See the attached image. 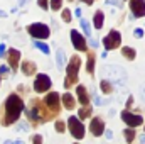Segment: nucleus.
Instances as JSON below:
<instances>
[{"mask_svg":"<svg viewBox=\"0 0 145 144\" xmlns=\"http://www.w3.org/2000/svg\"><path fill=\"white\" fill-rule=\"evenodd\" d=\"M22 110H24V102H22V98H20L19 95H15V93L8 95V98L5 100V108H3V114H2L0 124H2V126H10V124H14V122L20 117Z\"/></svg>","mask_w":145,"mask_h":144,"instance_id":"1","label":"nucleus"},{"mask_svg":"<svg viewBox=\"0 0 145 144\" xmlns=\"http://www.w3.org/2000/svg\"><path fill=\"white\" fill-rule=\"evenodd\" d=\"M101 76L108 78L110 81H113V85H118V87H123L127 83V71L120 66H115V65L105 66L101 70Z\"/></svg>","mask_w":145,"mask_h":144,"instance_id":"2","label":"nucleus"},{"mask_svg":"<svg viewBox=\"0 0 145 144\" xmlns=\"http://www.w3.org/2000/svg\"><path fill=\"white\" fill-rule=\"evenodd\" d=\"M81 66V58L79 56H72L69 65H68V71H66V81H64V88H71L72 85L78 81V71Z\"/></svg>","mask_w":145,"mask_h":144,"instance_id":"3","label":"nucleus"},{"mask_svg":"<svg viewBox=\"0 0 145 144\" xmlns=\"http://www.w3.org/2000/svg\"><path fill=\"white\" fill-rule=\"evenodd\" d=\"M59 102H63V98H59V95H57L56 92L47 93L46 98H44V105H46L47 110L52 114V117H56V115L61 112V104H59Z\"/></svg>","mask_w":145,"mask_h":144,"instance_id":"4","label":"nucleus"},{"mask_svg":"<svg viewBox=\"0 0 145 144\" xmlns=\"http://www.w3.org/2000/svg\"><path fill=\"white\" fill-rule=\"evenodd\" d=\"M27 32L34 37V39H47L49 34H51V29H49L46 24H39V22H36V24L27 26Z\"/></svg>","mask_w":145,"mask_h":144,"instance_id":"5","label":"nucleus"},{"mask_svg":"<svg viewBox=\"0 0 145 144\" xmlns=\"http://www.w3.org/2000/svg\"><path fill=\"white\" fill-rule=\"evenodd\" d=\"M68 126H69V132L74 139H83L84 137V127L79 120V117H69L68 119Z\"/></svg>","mask_w":145,"mask_h":144,"instance_id":"6","label":"nucleus"},{"mask_svg":"<svg viewBox=\"0 0 145 144\" xmlns=\"http://www.w3.org/2000/svg\"><path fill=\"white\" fill-rule=\"evenodd\" d=\"M27 117L32 122V126H37L42 122V112H40V102L39 100L31 102V107L27 108Z\"/></svg>","mask_w":145,"mask_h":144,"instance_id":"7","label":"nucleus"},{"mask_svg":"<svg viewBox=\"0 0 145 144\" xmlns=\"http://www.w3.org/2000/svg\"><path fill=\"white\" fill-rule=\"evenodd\" d=\"M121 44V36L118 31H110L108 36L103 39V46L106 51H111V49H116L118 46Z\"/></svg>","mask_w":145,"mask_h":144,"instance_id":"8","label":"nucleus"},{"mask_svg":"<svg viewBox=\"0 0 145 144\" xmlns=\"http://www.w3.org/2000/svg\"><path fill=\"white\" fill-rule=\"evenodd\" d=\"M51 78L46 75V73H40V75H37L36 81H34V90H36L37 93H44L46 90H49L51 88Z\"/></svg>","mask_w":145,"mask_h":144,"instance_id":"9","label":"nucleus"},{"mask_svg":"<svg viewBox=\"0 0 145 144\" xmlns=\"http://www.w3.org/2000/svg\"><path fill=\"white\" fill-rule=\"evenodd\" d=\"M121 120H123L127 126H132V127H137V126H140V124L144 122V119H142L140 115H135V114H132V112H128V110H123V112H121Z\"/></svg>","mask_w":145,"mask_h":144,"instance_id":"10","label":"nucleus"},{"mask_svg":"<svg viewBox=\"0 0 145 144\" xmlns=\"http://www.w3.org/2000/svg\"><path fill=\"white\" fill-rule=\"evenodd\" d=\"M130 10L133 17H145V0H130Z\"/></svg>","mask_w":145,"mask_h":144,"instance_id":"11","label":"nucleus"},{"mask_svg":"<svg viewBox=\"0 0 145 144\" xmlns=\"http://www.w3.org/2000/svg\"><path fill=\"white\" fill-rule=\"evenodd\" d=\"M7 61L14 71L19 70V61H20V51L19 49H8L7 51Z\"/></svg>","mask_w":145,"mask_h":144,"instance_id":"12","label":"nucleus"},{"mask_svg":"<svg viewBox=\"0 0 145 144\" xmlns=\"http://www.w3.org/2000/svg\"><path fill=\"white\" fill-rule=\"evenodd\" d=\"M89 131H91V134L93 136H101L106 129H105V122L100 119V117H95V119H91V124H89Z\"/></svg>","mask_w":145,"mask_h":144,"instance_id":"13","label":"nucleus"},{"mask_svg":"<svg viewBox=\"0 0 145 144\" xmlns=\"http://www.w3.org/2000/svg\"><path fill=\"white\" fill-rule=\"evenodd\" d=\"M71 41H72V46H74L78 51H86V49H88L84 37L81 36L78 31H71Z\"/></svg>","mask_w":145,"mask_h":144,"instance_id":"14","label":"nucleus"},{"mask_svg":"<svg viewBox=\"0 0 145 144\" xmlns=\"http://www.w3.org/2000/svg\"><path fill=\"white\" fill-rule=\"evenodd\" d=\"M76 93H78L79 104H83V105H89V95H88V92H86V88H84L83 85H79V87L76 88Z\"/></svg>","mask_w":145,"mask_h":144,"instance_id":"15","label":"nucleus"},{"mask_svg":"<svg viewBox=\"0 0 145 144\" xmlns=\"http://www.w3.org/2000/svg\"><path fill=\"white\" fill-rule=\"evenodd\" d=\"M36 70H37V66L32 61H24V63H22V73H24V75L32 76V75H36Z\"/></svg>","mask_w":145,"mask_h":144,"instance_id":"16","label":"nucleus"},{"mask_svg":"<svg viewBox=\"0 0 145 144\" xmlns=\"http://www.w3.org/2000/svg\"><path fill=\"white\" fill-rule=\"evenodd\" d=\"M63 104H64V108H68V110H72V108L76 107V100L72 98V95L71 93H64L63 97Z\"/></svg>","mask_w":145,"mask_h":144,"instance_id":"17","label":"nucleus"},{"mask_svg":"<svg viewBox=\"0 0 145 144\" xmlns=\"http://www.w3.org/2000/svg\"><path fill=\"white\" fill-rule=\"evenodd\" d=\"M100 88H101V92L103 93H111L113 92V81H110L108 78H103L101 80V83H100Z\"/></svg>","mask_w":145,"mask_h":144,"instance_id":"18","label":"nucleus"},{"mask_svg":"<svg viewBox=\"0 0 145 144\" xmlns=\"http://www.w3.org/2000/svg\"><path fill=\"white\" fill-rule=\"evenodd\" d=\"M86 71L89 73V75H93V73H95V53H93V51H89V53H88V63H86Z\"/></svg>","mask_w":145,"mask_h":144,"instance_id":"19","label":"nucleus"},{"mask_svg":"<svg viewBox=\"0 0 145 144\" xmlns=\"http://www.w3.org/2000/svg\"><path fill=\"white\" fill-rule=\"evenodd\" d=\"M56 61H57V68L59 70L66 65V56H64V51L63 49H57L56 51Z\"/></svg>","mask_w":145,"mask_h":144,"instance_id":"20","label":"nucleus"},{"mask_svg":"<svg viewBox=\"0 0 145 144\" xmlns=\"http://www.w3.org/2000/svg\"><path fill=\"white\" fill-rule=\"evenodd\" d=\"M91 112H93L91 105H83V108L78 112V117H79V119H88V117L91 115Z\"/></svg>","mask_w":145,"mask_h":144,"instance_id":"21","label":"nucleus"},{"mask_svg":"<svg viewBox=\"0 0 145 144\" xmlns=\"http://www.w3.org/2000/svg\"><path fill=\"white\" fill-rule=\"evenodd\" d=\"M103 20H105L103 12H101V10H100V12H96V14H95V27H96L98 31L103 27Z\"/></svg>","mask_w":145,"mask_h":144,"instance_id":"22","label":"nucleus"},{"mask_svg":"<svg viewBox=\"0 0 145 144\" xmlns=\"http://www.w3.org/2000/svg\"><path fill=\"white\" fill-rule=\"evenodd\" d=\"M121 54H123V58H127V59H135V49L133 48H128V46H125L123 49H121Z\"/></svg>","mask_w":145,"mask_h":144,"instance_id":"23","label":"nucleus"},{"mask_svg":"<svg viewBox=\"0 0 145 144\" xmlns=\"http://www.w3.org/2000/svg\"><path fill=\"white\" fill-rule=\"evenodd\" d=\"M123 136H125L127 143H132V141L135 139V131H133V127L130 126L128 129H125V131H123Z\"/></svg>","mask_w":145,"mask_h":144,"instance_id":"24","label":"nucleus"},{"mask_svg":"<svg viewBox=\"0 0 145 144\" xmlns=\"http://www.w3.org/2000/svg\"><path fill=\"white\" fill-rule=\"evenodd\" d=\"M79 22H81V27H83V31H84L86 37H89L91 36V26H89V22H88L86 19H81Z\"/></svg>","mask_w":145,"mask_h":144,"instance_id":"25","label":"nucleus"},{"mask_svg":"<svg viewBox=\"0 0 145 144\" xmlns=\"http://www.w3.org/2000/svg\"><path fill=\"white\" fill-rule=\"evenodd\" d=\"M34 46H36V48H39V49H40L42 53H46V54H49V53H51V49H49V46H47V44H44V42H40L39 39H37L36 42H34Z\"/></svg>","mask_w":145,"mask_h":144,"instance_id":"26","label":"nucleus"},{"mask_svg":"<svg viewBox=\"0 0 145 144\" xmlns=\"http://www.w3.org/2000/svg\"><path fill=\"white\" fill-rule=\"evenodd\" d=\"M63 7V0H51V9L52 10H59Z\"/></svg>","mask_w":145,"mask_h":144,"instance_id":"27","label":"nucleus"},{"mask_svg":"<svg viewBox=\"0 0 145 144\" xmlns=\"http://www.w3.org/2000/svg\"><path fill=\"white\" fill-rule=\"evenodd\" d=\"M61 17H63V20H64V22H71V12H69L68 9H64V10H63Z\"/></svg>","mask_w":145,"mask_h":144,"instance_id":"28","label":"nucleus"},{"mask_svg":"<svg viewBox=\"0 0 145 144\" xmlns=\"http://www.w3.org/2000/svg\"><path fill=\"white\" fill-rule=\"evenodd\" d=\"M56 131H57V132H64V122L56 120Z\"/></svg>","mask_w":145,"mask_h":144,"instance_id":"29","label":"nucleus"},{"mask_svg":"<svg viewBox=\"0 0 145 144\" xmlns=\"http://www.w3.org/2000/svg\"><path fill=\"white\" fill-rule=\"evenodd\" d=\"M108 5H115V7H120V0H106Z\"/></svg>","mask_w":145,"mask_h":144,"instance_id":"30","label":"nucleus"},{"mask_svg":"<svg viewBox=\"0 0 145 144\" xmlns=\"http://www.w3.org/2000/svg\"><path fill=\"white\" fill-rule=\"evenodd\" d=\"M0 73H2V75H5V76H7V75H8V68H7V66H5V65H2V66H0Z\"/></svg>","mask_w":145,"mask_h":144,"instance_id":"31","label":"nucleus"},{"mask_svg":"<svg viewBox=\"0 0 145 144\" xmlns=\"http://www.w3.org/2000/svg\"><path fill=\"white\" fill-rule=\"evenodd\" d=\"M19 129H20L22 132H25V131H27V126H25V124H22V122H19V126H17V131H19Z\"/></svg>","mask_w":145,"mask_h":144,"instance_id":"32","label":"nucleus"},{"mask_svg":"<svg viewBox=\"0 0 145 144\" xmlns=\"http://www.w3.org/2000/svg\"><path fill=\"white\" fill-rule=\"evenodd\" d=\"M37 3H39V7H42V9H47V0H37Z\"/></svg>","mask_w":145,"mask_h":144,"instance_id":"33","label":"nucleus"},{"mask_svg":"<svg viewBox=\"0 0 145 144\" xmlns=\"http://www.w3.org/2000/svg\"><path fill=\"white\" fill-rule=\"evenodd\" d=\"M95 102H96L98 105H103V104H105V100H103V98H100L98 95H95Z\"/></svg>","mask_w":145,"mask_h":144,"instance_id":"34","label":"nucleus"},{"mask_svg":"<svg viewBox=\"0 0 145 144\" xmlns=\"http://www.w3.org/2000/svg\"><path fill=\"white\" fill-rule=\"evenodd\" d=\"M133 34H135V37H142V36H144V31H142V29H135V32H133Z\"/></svg>","mask_w":145,"mask_h":144,"instance_id":"35","label":"nucleus"},{"mask_svg":"<svg viewBox=\"0 0 145 144\" xmlns=\"http://www.w3.org/2000/svg\"><path fill=\"white\" fill-rule=\"evenodd\" d=\"M5 49H7V48H5V44L2 42V44H0V58L3 56V53H5Z\"/></svg>","mask_w":145,"mask_h":144,"instance_id":"36","label":"nucleus"},{"mask_svg":"<svg viewBox=\"0 0 145 144\" xmlns=\"http://www.w3.org/2000/svg\"><path fill=\"white\" fill-rule=\"evenodd\" d=\"M133 105V97H128V102H127V108H130Z\"/></svg>","mask_w":145,"mask_h":144,"instance_id":"37","label":"nucleus"},{"mask_svg":"<svg viewBox=\"0 0 145 144\" xmlns=\"http://www.w3.org/2000/svg\"><path fill=\"white\" fill-rule=\"evenodd\" d=\"M32 141H34V143H42V137H40V136H34Z\"/></svg>","mask_w":145,"mask_h":144,"instance_id":"38","label":"nucleus"},{"mask_svg":"<svg viewBox=\"0 0 145 144\" xmlns=\"http://www.w3.org/2000/svg\"><path fill=\"white\" fill-rule=\"evenodd\" d=\"M105 136H106L108 139H111V137H113V134H111V131H106V132H105Z\"/></svg>","mask_w":145,"mask_h":144,"instance_id":"39","label":"nucleus"},{"mask_svg":"<svg viewBox=\"0 0 145 144\" xmlns=\"http://www.w3.org/2000/svg\"><path fill=\"white\" fill-rule=\"evenodd\" d=\"M27 3V0H19V7H24Z\"/></svg>","mask_w":145,"mask_h":144,"instance_id":"40","label":"nucleus"},{"mask_svg":"<svg viewBox=\"0 0 145 144\" xmlns=\"http://www.w3.org/2000/svg\"><path fill=\"white\" fill-rule=\"evenodd\" d=\"M83 2H86L88 5H91V3H93V0H83Z\"/></svg>","mask_w":145,"mask_h":144,"instance_id":"41","label":"nucleus"},{"mask_svg":"<svg viewBox=\"0 0 145 144\" xmlns=\"http://www.w3.org/2000/svg\"><path fill=\"white\" fill-rule=\"evenodd\" d=\"M140 143H145V136H140Z\"/></svg>","mask_w":145,"mask_h":144,"instance_id":"42","label":"nucleus"},{"mask_svg":"<svg viewBox=\"0 0 145 144\" xmlns=\"http://www.w3.org/2000/svg\"><path fill=\"white\" fill-rule=\"evenodd\" d=\"M0 17H5V12L3 10H0Z\"/></svg>","mask_w":145,"mask_h":144,"instance_id":"43","label":"nucleus"},{"mask_svg":"<svg viewBox=\"0 0 145 144\" xmlns=\"http://www.w3.org/2000/svg\"><path fill=\"white\" fill-rule=\"evenodd\" d=\"M142 97L145 98V88H142Z\"/></svg>","mask_w":145,"mask_h":144,"instance_id":"44","label":"nucleus"},{"mask_svg":"<svg viewBox=\"0 0 145 144\" xmlns=\"http://www.w3.org/2000/svg\"><path fill=\"white\" fill-rule=\"evenodd\" d=\"M0 75H2V73H0Z\"/></svg>","mask_w":145,"mask_h":144,"instance_id":"45","label":"nucleus"}]
</instances>
